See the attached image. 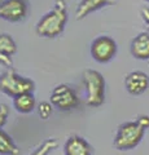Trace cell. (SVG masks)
Listing matches in <instances>:
<instances>
[{
	"label": "cell",
	"instance_id": "6da1fadb",
	"mask_svg": "<svg viewBox=\"0 0 149 155\" xmlns=\"http://www.w3.org/2000/svg\"><path fill=\"white\" fill-rule=\"evenodd\" d=\"M68 22V7L65 0H56L52 11L46 13L36 25V34L43 38H56L64 31Z\"/></svg>",
	"mask_w": 149,
	"mask_h": 155
},
{
	"label": "cell",
	"instance_id": "7a4b0ae2",
	"mask_svg": "<svg viewBox=\"0 0 149 155\" xmlns=\"http://www.w3.org/2000/svg\"><path fill=\"white\" fill-rule=\"evenodd\" d=\"M83 85L86 89V102L88 106L99 107L105 101V79L96 70L83 72Z\"/></svg>",
	"mask_w": 149,
	"mask_h": 155
},
{
	"label": "cell",
	"instance_id": "3957f363",
	"mask_svg": "<svg viewBox=\"0 0 149 155\" xmlns=\"http://www.w3.org/2000/svg\"><path fill=\"white\" fill-rule=\"evenodd\" d=\"M144 134H145V128L139 123V120L127 122L119 125L114 138V147L122 151L131 150L140 143Z\"/></svg>",
	"mask_w": 149,
	"mask_h": 155
},
{
	"label": "cell",
	"instance_id": "277c9868",
	"mask_svg": "<svg viewBox=\"0 0 149 155\" xmlns=\"http://www.w3.org/2000/svg\"><path fill=\"white\" fill-rule=\"evenodd\" d=\"M35 84L29 78L18 75L16 71L8 69L0 75V91L9 97H17L18 94L34 91Z\"/></svg>",
	"mask_w": 149,
	"mask_h": 155
},
{
	"label": "cell",
	"instance_id": "5b68a950",
	"mask_svg": "<svg viewBox=\"0 0 149 155\" xmlns=\"http://www.w3.org/2000/svg\"><path fill=\"white\" fill-rule=\"evenodd\" d=\"M49 101L56 109L62 111L75 109L79 105V98L76 96L75 91L66 84H60L55 87L51 93Z\"/></svg>",
	"mask_w": 149,
	"mask_h": 155
},
{
	"label": "cell",
	"instance_id": "8992f818",
	"mask_svg": "<svg viewBox=\"0 0 149 155\" xmlns=\"http://www.w3.org/2000/svg\"><path fill=\"white\" fill-rule=\"evenodd\" d=\"M117 53V44L110 36H99L91 44V54L100 64H107Z\"/></svg>",
	"mask_w": 149,
	"mask_h": 155
},
{
	"label": "cell",
	"instance_id": "52a82bcc",
	"mask_svg": "<svg viewBox=\"0 0 149 155\" xmlns=\"http://www.w3.org/2000/svg\"><path fill=\"white\" fill-rule=\"evenodd\" d=\"M27 14L26 0H4L0 4V18L9 22L22 21Z\"/></svg>",
	"mask_w": 149,
	"mask_h": 155
},
{
	"label": "cell",
	"instance_id": "ba28073f",
	"mask_svg": "<svg viewBox=\"0 0 149 155\" xmlns=\"http://www.w3.org/2000/svg\"><path fill=\"white\" fill-rule=\"evenodd\" d=\"M124 87L130 94H143L149 87V76L143 71L130 72L124 79Z\"/></svg>",
	"mask_w": 149,
	"mask_h": 155
},
{
	"label": "cell",
	"instance_id": "9c48e42d",
	"mask_svg": "<svg viewBox=\"0 0 149 155\" xmlns=\"http://www.w3.org/2000/svg\"><path fill=\"white\" fill-rule=\"evenodd\" d=\"M65 155H93L92 146L80 136H71L64 146Z\"/></svg>",
	"mask_w": 149,
	"mask_h": 155
},
{
	"label": "cell",
	"instance_id": "30bf717a",
	"mask_svg": "<svg viewBox=\"0 0 149 155\" xmlns=\"http://www.w3.org/2000/svg\"><path fill=\"white\" fill-rule=\"evenodd\" d=\"M131 54L136 60L149 62V32H140L131 43Z\"/></svg>",
	"mask_w": 149,
	"mask_h": 155
},
{
	"label": "cell",
	"instance_id": "8fae6325",
	"mask_svg": "<svg viewBox=\"0 0 149 155\" xmlns=\"http://www.w3.org/2000/svg\"><path fill=\"white\" fill-rule=\"evenodd\" d=\"M117 0H82L75 11V18L78 21L79 19H83L90 13L99 11V9H101L107 5H112Z\"/></svg>",
	"mask_w": 149,
	"mask_h": 155
},
{
	"label": "cell",
	"instance_id": "7c38bea8",
	"mask_svg": "<svg viewBox=\"0 0 149 155\" xmlns=\"http://www.w3.org/2000/svg\"><path fill=\"white\" fill-rule=\"evenodd\" d=\"M13 105H14V109H16L18 113L30 114L31 111L35 109L36 101L31 92H27V93H22V94H18L17 97H14Z\"/></svg>",
	"mask_w": 149,
	"mask_h": 155
},
{
	"label": "cell",
	"instance_id": "4fadbf2b",
	"mask_svg": "<svg viewBox=\"0 0 149 155\" xmlns=\"http://www.w3.org/2000/svg\"><path fill=\"white\" fill-rule=\"evenodd\" d=\"M0 155H20V149L13 138L0 128Z\"/></svg>",
	"mask_w": 149,
	"mask_h": 155
},
{
	"label": "cell",
	"instance_id": "5bb4252c",
	"mask_svg": "<svg viewBox=\"0 0 149 155\" xmlns=\"http://www.w3.org/2000/svg\"><path fill=\"white\" fill-rule=\"evenodd\" d=\"M17 52L16 43L8 34H0V57L2 56H13Z\"/></svg>",
	"mask_w": 149,
	"mask_h": 155
},
{
	"label": "cell",
	"instance_id": "9a60e30c",
	"mask_svg": "<svg viewBox=\"0 0 149 155\" xmlns=\"http://www.w3.org/2000/svg\"><path fill=\"white\" fill-rule=\"evenodd\" d=\"M56 147H57V141L56 140H53V138L46 140V141L43 142L31 155H48L52 150H55Z\"/></svg>",
	"mask_w": 149,
	"mask_h": 155
},
{
	"label": "cell",
	"instance_id": "2e32d148",
	"mask_svg": "<svg viewBox=\"0 0 149 155\" xmlns=\"http://www.w3.org/2000/svg\"><path fill=\"white\" fill-rule=\"evenodd\" d=\"M53 107L55 106L51 102H40L39 106H38V114H39V116L42 119L46 120L52 115V113H53Z\"/></svg>",
	"mask_w": 149,
	"mask_h": 155
},
{
	"label": "cell",
	"instance_id": "e0dca14e",
	"mask_svg": "<svg viewBox=\"0 0 149 155\" xmlns=\"http://www.w3.org/2000/svg\"><path fill=\"white\" fill-rule=\"evenodd\" d=\"M8 115H9V107L7 105L2 104L0 105V128H3L5 125L8 120Z\"/></svg>",
	"mask_w": 149,
	"mask_h": 155
},
{
	"label": "cell",
	"instance_id": "ac0fdd59",
	"mask_svg": "<svg viewBox=\"0 0 149 155\" xmlns=\"http://www.w3.org/2000/svg\"><path fill=\"white\" fill-rule=\"evenodd\" d=\"M141 18L144 23H145V26L148 28V32H149V8L148 7H144L141 9Z\"/></svg>",
	"mask_w": 149,
	"mask_h": 155
},
{
	"label": "cell",
	"instance_id": "d6986e66",
	"mask_svg": "<svg viewBox=\"0 0 149 155\" xmlns=\"http://www.w3.org/2000/svg\"><path fill=\"white\" fill-rule=\"evenodd\" d=\"M137 120H139V123H140L145 129L149 128V116L141 115V116H139V118H137Z\"/></svg>",
	"mask_w": 149,
	"mask_h": 155
},
{
	"label": "cell",
	"instance_id": "ffe728a7",
	"mask_svg": "<svg viewBox=\"0 0 149 155\" xmlns=\"http://www.w3.org/2000/svg\"><path fill=\"white\" fill-rule=\"evenodd\" d=\"M147 2H148V3H149V0H147Z\"/></svg>",
	"mask_w": 149,
	"mask_h": 155
}]
</instances>
